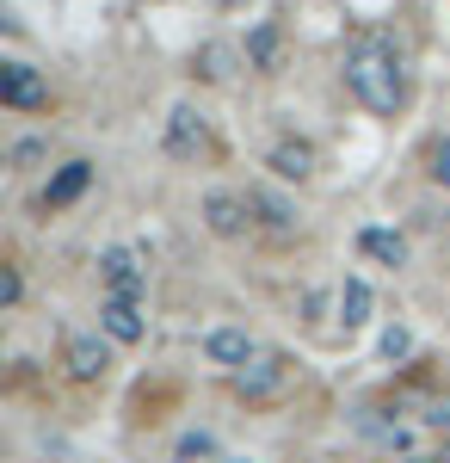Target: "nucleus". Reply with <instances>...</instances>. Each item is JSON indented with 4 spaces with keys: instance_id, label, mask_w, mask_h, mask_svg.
<instances>
[{
    "instance_id": "f257e3e1",
    "label": "nucleus",
    "mask_w": 450,
    "mask_h": 463,
    "mask_svg": "<svg viewBox=\"0 0 450 463\" xmlns=\"http://www.w3.org/2000/svg\"><path fill=\"white\" fill-rule=\"evenodd\" d=\"M346 87L358 93V106H370L377 118H395L401 99H408V74H401L395 43H382V37H358V43L346 50Z\"/></svg>"
},
{
    "instance_id": "f03ea898",
    "label": "nucleus",
    "mask_w": 450,
    "mask_h": 463,
    "mask_svg": "<svg viewBox=\"0 0 450 463\" xmlns=\"http://www.w3.org/2000/svg\"><path fill=\"white\" fill-rule=\"evenodd\" d=\"M290 377H296V358L290 353H259L247 371H235V395L241 402H277L290 390Z\"/></svg>"
},
{
    "instance_id": "7ed1b4c3",
    "label": "nucleus",
    "mask_w": 450,
    "mask_h": 463,
    "mask_svg": "<svg viewBox=\"0 0 450 463\" xmlns=\"http://www.w3.org/2000/svg\"><path fill=\"white\" fill-rule=\"evenodd\" d=\"M111 346L117 340H105V334H80L74 327L69 340H62V364H69L74 383H99L105 371H111Z\"/></svg>"
},
{
    "instance_id": "20e7f679",
    "label": "nucleus",
    "mask_w": 450,
    "mask_h": 463,
    "mask_svg": "<svg viewBox=\"0 0 450 463\" xmlns=\"http://www.w3.org/2000/svg\"><path fill=\"white\" fill-rule=\"evenodd\" d=\"M50 99V87H43V74L32 62H19V56H6L0 62V106L6 111H37Z\"/></svg>"
},
{
    "instance_id": "39448f33",
    "label": "nucleus",
    "mask_w": 450,
    "mask_h": 463,
    "mask_svg": "<svg viewBox=\"0 0 450 463\" xmlns=\"http://www.w3.org/2000/svg\"><path fill=\"white\" fill-rule=\"evenodd\" d=\"M247 211H253V222H259L266 235H296V229H303V211H296L284 192H272V185H247Z\"/></svg>"
},
{
    "instance_id": "423d86ee",
    "label": "nucleus",
    "mask_w": 450,
    "mask_h": 463,
    "mask_svg": "<svg viewBox=\"0 0 450 463\" xmlns=\"http://www.w3.org/2000/svg\"><path fill=\"white\" fill-rule=\"evenodd\" d=\"M204 148H210L204 111H198V106H173V111H167V155H173V161H198Z\"/></svg>"
},
{
    "instance_id": "0eeeda50",
    "label": "nucleus",
    "mask_w": 450,
    "mask_h": 463,
    "mask_svg": "<svg viewBox=\"0 0 450 463\" xmlns=\"http://www.w3.org/2000/svg\"><path fill=\"white\" fill-rule=\"evenodd\" d=\"M99 334H105V340H117V346H136L142 334H148L142 303H136V297H105V303H99Z\"/></svg>"
},
{
    "instance_id": "6e6552de",
    "label": "nucleus",
    "mask_w": 450,
    "mask_h": 463,
    "mask_svg": "<svg viewBox=\"0 0 450 463\" xmlns=\"http://www.w3.org/2000/svg\"><path fill=\"white\" fill-rule=\"evenodd\" d=\"M204 358L222 364V371H247V364L259 358V340H253L247 327H210L204 334Z\"/></svg>"
},
{
    "instance_id": "1a4fd4ad",
    "label": "nucleus",
    "mask_w": 450,
    "mask_h": 463,
    "mask_svg": "<svg viewBox=\"0 0 450 463\" xmlns=\"http://www.w3.org/2000/svg\"><path fill=\"white\" fill-rule=\"evenodd\" d=\"M247 222H253V211H247L241 192H204V229L210 235L235 241V235H247Z\"/></svg>"
},
{
    "instance_id": "9d476101",
    "label": "nucleus",
    "mask_w": 450,
    "mask_h": 463,
    "mask_svg": "<svg viewBox=\"0 0 450 463\" xmlns=\"http://www.w3.org/2000/svg\"><path fill=\"white\" fill-rule=\"evenodd\" d=\"M99 279L111 285V297H136V303H142V290H148V272H142V260L130 248H105L99 253Z\"/></svg>"
},
{
    "instance_id": "9b49d317",
    "label": "nucleus",
    "mask_w": 450,
    "mask_h": 463,
    "mask_svg": "<svg viewBox=\"0 0 450 463\" xmlns=\"http://www.w3.org/2000/svg\"><path fill=\"white\" fill-rule=\"evenodd\" d=\"M87 185H93V161H62L43 185V211H69L74 198H87Z\"/></svg>"
},
{
    "instance_id": "f8f14e48",
    "label": "nucleus",
    "mask_w": 450,
    "mask_h": 463,
    "mask_svg": "<svg viewBox=\"0 0 450 463\" xmlns=\"http://www.w3.org/2000/svg\"><path fill=\"white\" fill-rule=\"evenodd\" d=\"M247 69L253 74H277L284 69V32H277L272 19H259V25H253V32H247Z\"/></svg>"
},
{
    "instance_id": "ddd939ff",
    "label": "nucleus",
    "mask_w": 450,
    "mask_h": 463,
    "mask_svg": "<svg viewBox=\"0 0 450 463\" xmlns=\"http://www.w3.org/2000/svg\"><path fill=\"white\" fill-rule=\"evenodd\" d=\"M266 167H272L277 179H309V174H314V148L296 143V137H284V143L266 155Z\"/></svg>"
},
{
    "instance_id": "4468645a",
    "label": "nucleus",
    "mask_w": 450,
    "mask_h": 463,
    "mask_svg": "<svg viewBox=\"0 0 450 463\" xmlns=\"http://www.w3.org/2000/svg\"><path fill=\"white\" fill-rule=\"evenodd\" d=\"M358 253L377 266H408V241L395 229H358Z\"/></svg>"
},
{
    "instance_id": "2eb2a0df",
    "label": "nucleus",
    "mask_w": 450,
    "mask_h": 463,
    "mask_svg": "<svg viewBox=\"0 0 450 463\" xmlns=\"http://www.w3.org/2000/svg\"><path fill=\"white\" fill-rule=\"evenodd\" d=\"M370 309H377L370 285H364V279H346V285H340V321H346V327H364Z\"/></svg>"
},
{
    "instance_id": "dca6fc26",
    "label": "nucleus",
    "mask_w": 450,
    "mask_h": 463,
    "mask_svg": "<svg viewBox=\"0 0 450 463\" xmlns=\"http://www.w3.org/2000/svg\"><path fill=\"white\" fill-rule=\"evenodd\" d=\"M198 62H204V69H198L204 80H229V74H235V69H229V62H235V50H229V43H204V50H198Z\"/></svg>"
},
{
    "instance_id": "f3484780",
    "label": "nucleus",
    "mask_w": 450,
    "mask_h": 463,
    "mask_svg": "<svg viewBox=\"0 0 450 463\" xmlns=\"http://www.w3.org/2000/svg\"><path fill=\"white\" fill-rule=\"evenodd\" d=\"M408 353H414V334H408L401 321H395V327H382V358H395V364H401Z\"/></svg>"
},
{
    "instance_id": "a211bd4d",
    "label": "nucleus",
    "mask_w": 450,
    "mask_h": 463,
    "mask_svg": "<svg viewBox=\"0 0 450 463\" xmlns=\"http://www.w3.org/2000/svg\"><path fill=\"white\" fill-rule=\"evenodd\" d=\"M19 297H25V279H19V266H0V303L13 309Z\"/></svg>"
},
{
    "instance_id": "6ab92c4d",
    "label": "nucleus",
    "mask_w": 450,
    "mask_h": 463,
    "mask_svg": "<svg viewBox=\"0 0 450 463\" xmlns=\"http://www.w3.org/2000/svg\"><path fill=\"white\" fill-rule=\"evenodd\" d=\"M179 458H216V439L210 432H185L179 439Z\"/></svg>"
},
{
    "instance_id": "aec40b11",
    "label": "nucleus",
    "mask_w": 450,
    "mask_h": 463,
    "mask_svg": "<svg viewBox=\"0 0 450 463\" xmlns=\"http://www.w3.org/2000/svg\"><path fill=\"white\" fill-rule=\"evenodd\" d=\"M43 161V137H25V143H13V167H32Z\"/></svg>"
},
{
    "instance_id": "412c9836",
    "label": "nucleus",
    "mask_w": 450,
    "mask_h": 463,
    "mask_svg": "<svg viewBox=\"0 0 450 463\" xmlns=\"http://www.w3.org/2000/svg\"><path fill=\"white\" fill-rule=\"evenodd\" d=\"M432 179H438V185L450 192V137H445L438 148H432Z\"/></svg>"
}]
</instances>
